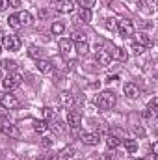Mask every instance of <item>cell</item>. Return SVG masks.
<instances>
[{"label":"cell","mask_w":158,"mask_h":160,"mask_svg":"<svg viewBox=\"0 0 158 160\" xmlns=\"http://www.w3.org/2000/svg\"><path fill=\"white\" fill-rule=\"evenodd\" d=\"M17 19H19V22H21V26H30V24H32V15H30V11H19V13H17Z\"/></svg>","instance_id":"cell-15"},{"label":"cell","mask_w":158,"mask_h":160,"mask_svg":"<svg viewBox=\"0 0 158 160\" xmlns=\"http://www.w3.org/2000/svg\"><path fill=\"white\" fill-rule=\"evenodd\" d=\"M21 82H22V75H19V73H9L6 78L2 80V88L6 89V91H13L17 86H21Z\"/></svg>","instance_id":"cell-2"},{"label":"cell","mask_w":158,"mask_h":160,"mask_svg":"<svg viewBox=\"0 0 158 160\" xmlns=\"http://www.w3.org/2000/svg\"><path fill=\"white\" fill-rule=\"evenodd\" d=\"M28 56H30V58H36V60H39L41 50L37 48V47H30V48H28Z\"/></svg>","instance_id":"cell-30"},{"label":"cell","mask_w":158,"mask_h":160,"mask_svg":"<svg viewBox=\"0 0 158 160\" xmlns=\"http://www.w3.org/2000/svg\"><path fill=\"white\" fill-rule=\"evenodd\" d=\"M110 2H112V0H102V4H110Z\"/></svg>","instance_id":"cell-42"},{"label":"cell","mask_w":158,"mask_h":160,"mask_svg":"<svg viewBox=\"0 0 158 160\" xmlns=\"http://www.w3.org/2000/svg\"><path fill=\"white\" fill-rule=\"evenodd\" d=\"M50 32H52L54 36H62V34L65 32V24H63V22H54L52 28H50Z\"/></svg>","instance_id":"cell-23"},{"label":"cell","mask_w":158,"mask_h":160,"mask_svg":"<svg viewBox=\"0 0 158 160\" xmlns=\"http://www.w3.org/2000/svg\"><path fill=\"white\" fill-rule=\"evenodd\" d=\"M7 6H9V4H7V0H0V13H2Z\"/></svg>","instance_id":"cell-37"},{"label":"cell","mask_w":158,"mask_h":160,"mask_svg":"<svg viewBox=\"0 0 158 160\" xmlns=\"http://www.w3.org/2000/svg\"><path fill=\"white\" fill-rule=\"evenodd\" d=\"M7 4H9L11 8H19V6H21V0H7Z\"/></svg>","instance_id":"cell-36"},{"label":"cell","mask_w":158,"mask_h":160,"mask_svg":"<svg viewBox=\"0 0 158 160\" xmlns=\"http://www.w3.org/2000/svg\"><path fill=\"white\" fill-rule=\"evenodd\" d=\"M0 104L6 108V110H13V108H19V99L11 93H2L0 91Z\"/></svg>","instance_id":"cell-4"},{"label":"cell","mask_w":158,"mask_h":160,"mask_svg":"<svg viewBox=\"0 0 158 160\" xmlns=\"http://www.w3.org/2000/svg\"><path fill=\"white\" fill-rule=\"evenodd\" d=\"M117 32L123 38H130V36H134V24L128 19H123L117 22Z\"/></svg>","instance_id":"cell-5"},{"label":"cell","mask_w":158,"mask_h":160,"mask_svg":"<svg viewBox=\"0 0 158 160\" xmlns=\"http://www.w3.org/2000/svg\"><path fill=\"white\" fill-rule=\"evenodd\" d=\"M99 140H101V136L97 132H86V134H82V142L86 145H99Z\"/></svg>","instance_id":"cell-12"},{"label":"cell","mask_w":158,"mask_h":160,"mask_svg":"<svg viewBox=\"0 0 158 160\" xmlns=\"http://www.w3.org/2000/svg\"><path fill=\"white\" fill-rule=\"evenodd\" d=\"M97 62L102 65V67H106V65H110V62H112V58H110V54H108V50H102V48H99L97 50Z\"/></svg>","instance_id":"cell-13"},{"label":"cell","mask_w":158,"mask_h":160,"mask_svg":"<svg viewBox=\"0 0 158 160\" xmlns=\"http://www.w3.org/2000/svg\"><path fill=\"white\" fill-rule=\"evenodd\" d=\"M136 134H138V136H145V128H140V127H136Z\"/></svg>","instance_id":"cell-39"},{"label":"cell","mask_w":158,"mask_h":160,"mask_svg":"<svg viewBox=\"0 0 158 160\" xmlns=\"http://www.w3.org/2000/svg\"><path fill=\"white\" fill-rule=\"evenodd\" d=\"M104 26H106V30H110V32H117V21H116V19H106V21H104Z\"/></svg>","instance_id":"cell-27"},{"label":"cell","mask_w":158,"mask_h":160,"mask_svg":"<svg viewBox=\"0 0 158 160\" xmlns=\"http://www.w3.org/2000/svg\"><path fill=\"white\" fill-rule=\"evenodd\" d=\"M47 15H48V11H47V9H41V11H39V19H45Z\"/></svg>","instance_id":"cell-41"},{"label":"cell","mask_w":158,"mask_h":160,"mask_svg":"<svg viewBox=\"0 0 158 160\" xmlns=\"http://www.w3.org/2000/svg\"><path fill=\"white\" fill-rule=\"evenodd\" d=\"M143 160H158V157H156V155H153V153H149V155H147Z\"/></svg>","instance_id":"cell-40"},{"label":"cell","mask_w":158,"mask_h":160,"mask_svg":"<svg viewBox=\"0 0 158 160\" xmlns=\"http://www.w3.org/2000/svg\"><path fill=\"white\" fill-rule=\"evenodd\" d=\"M77 2H78L80 8H84V9H91L97 4V0H77Z\"/></svg>","instance_id":"cell-28"},{"label":"cell","mask_w":158,"mask_h":160,"mask_svg":"<svg viewBox=\"0 0 158 160\" xmlns=\"http://www.w3.org/2000/svg\"><path fill=\"white\" fill-rule=\"evenodd\" d=\"M116 102H117V97H116V93H112V91H102V93L97 97V106H99L101 110H110V108L116 106Z\"/></svg>","instance_id":"cell-1"},{"label":"cell","mask_w":158,"mask_h":160,"mask_svg":"<svg viewBox=\"0 0 158 160\" xmlns=\"http://www.w3.org/2000/svg\"><path fill=\"white\" fill-rule=\"evenodd\" d=\"M75 157V149H63L60 153V160H67V158H73Z\"/></svg>","instance_id":"cell-29"},{"label":"cell","mask_w":158,"mask_h":160,"mask_svg":"<svg viewBox=\"0 0 158 160\" xmlns=\"http://www.w3.org/2000/svg\"><path fill=\"white\" fill-rule=\"evenodd\" d=\"M48 128H52V130H56V132H63V130H65V125H63L62 121L58 119V118H54V119L50 121Z\"/></svg>","instance_id":"cell-20"},{"label":"cell","mask_w":158,"mask_h":160,"mask_svg":"<svg viewBox=\"0 0 158 160\" xmlns=\"http://www.w3.org/2000/svg\"><path fill=\"white\" fill-rule=\"evenodd\" d=\"M138 43H140L143 48H151V47H153V39H151L147 34H140V36H138Z\"/></svg>","instance_id":"cell-18"},{"label":"cell","mask_w":158,"mask_h":160,"mask_svg":"<svg viewBox=\"0 0 158 160\" xmlns=\"http://www.w3.org/2000/svg\"><path fill=\"white\" fill-rule=\"evenodd\" d=\"M80 123H82V118H80L78 112H75V110H73V112H69V114H67V125H69L71 128H75V130H77V128L80 127Z\"/></svg>","instance_id":"cell-11"},{"label":"cell","mask_w":158,"mask_h":160,"mask_svg":"<svg viewBox=\"0 0 158 160\" xmlns=\"http://www.w3.org/2000/svg\"><path fill=\"white\" fill-rule=\"evenodd\" d=\"M125 149H126L130 155H134V153L138 151V143H136L134 140H126V142H125Z\"/></svg>","instance_id":"cell-25"},{"label":"cell","mask_w":158,"mask_h":160,"mask_svg":"<svg viewBox=\"0 0 158 160\" xmlns=\"http://www.w3.org/2000/svg\"><path fill=\"white\" fill-rule=\"evenodd\" d=\"M151 153H153V155H156V153H158V143H156V142L151 145Z\"/></svg>","instance_id":"cell-38"},{"label":"cell","mask_w":158,"mask_h":160,"mask_svg":"<svg viewBox=\"0 0 158 160\" xmlns=\"http://www.w3.org/2000/svg\"><path fill=\"white\" fill-rule=\"evenodd\" d=\"M37 69H39L43 75H50L52 73V63L48 62V60H37Z\"/></svg>","instance_id":"cell-16"},{"label":"cell","mask_w":158,"mask_h":160,"mask_svg":"<svg viewBox=\"0 0 158 160\" xmlns=\"http://www.w3.org/2000/svg\"><path fill=\"white\" fill-rule=\"evenodd\" d=\"M78 19L82 21V22H91V19H93V15H91V9H84V8H80Z\"/></svg>","instance_id":"cell-19"},{"label":"cell","mask_w":158,"mask_h":160,"mask_svg":"<svg viewBox=\"0 0 158 160\" xmlns=\"http://www.w3.org/2000/svg\"><path fill=\"white\" fill-rule=\"evenodd\" d=\"M54 8H56L58 13H71V11L75 9V6H73L71 0H58V2L54 4Z\"/></svg>","instance_id":"cell-7"},{"label":"cell","mask_w":158,"mask_h":160,"mask_svg":"<svg viewBox=\"0 0 158 160\" xmlns=\"http://www.w3.org/2000/svg\"><path fill=\"white\" fill-rule=\"evenodd\" d=\"M0 132H2V134H6L7 138H19V136H21V132H19L17 125L9 123L7 119H0Z\"/></svg>","instance_id":"cell-3"},{"label":"cell","mask_w":158,"mask_h":160,"mask_svg":"<svg viewBox=\"0 0 158 160\" xmlns=\"http://www.w3.org/2000/svg\"><path fill=\"white\" fill-rule=\"evenodd\" d=\"M130 50H132V54H136V56H140V54H143V50H145V48H143V47H141L140 43H134V45L130 47Z\"/></svg>","instance_id":"cell-31"},{"label":"cell","mask_w":158,"mask_h":160,"mask_svg":"<svg viewBox=\"0 0 158 160\" xmlns=\"http://www.w3.org/2000/svg\"><path fill=\"white\" fill-rule=\"evenodd\" d=\"M2 45H4V48H7V50H19L21 48V39L17 38V36H6L4 39H2Z\"/></svg>","instance_id":"cell-6"},{"label":"cell","mask_w":158,"mask_h":160,"mask_svg":"<svg viewBox=\"0 0 158 160\" xmlns=\"http://www.w3.org/2000/svg\"><path fill=\"white\" fill-rule=\"evenodd\" d=\"M136 160H143V158H136Z\"/></svg>","instance_id":"cell-44"},{"label":"cell","mask_w":158,"mask_h":160,"mask_svg":"<svg viewBox=\"0 0 158 160\" xmlns=\"http://www.w3.org/2000/svg\"><path fill=\"white\" fill-rule=\"evenodd\" d=\"M123 89H125V95L130 97V99H138L140 97V88L136 84H132V82H126Z\"/></svg>","instance_id":"cell-10"},{"label":"cell","mask_w":158,"mask_h":160,"mask_svg":"<svg viewBox=\"0 0 158 160\" xmlns=\"http://www.w3.org/2000/svg\"><path fill=\"white\" fill-rule=\"evenodd\" d=\"M0 36H2V30H0Z\"/></svg>","instance_id":"cell-45"},{"label":"cell","mask_w":158,"mask_h":160,"mask_svg":"<svg viewBox=\"0 0 158 160\" xmlns=\"http://www.w3.org/2000/svg\"><path fill=\"white\" fill-rule=\"evenodd\" d=\"M60 52L63 54V56H69L71 52H73V48H75V43L71 39H67V38H63V39H60Z\"/></svg>","instance_id":"cell-9"},{"label":"cell","mask_w":158,"mask_h":160,"mask_svg":"<svg viewBox=\"0 0 158 160\" xmlns=\"http://www.w3.org/2000/svg\"><path fill=\"white\" fill-rule=\"evenodd\" d=\"M0 54H2V45H0Z\"/></svg>","instance_id":"cell-43"},{"label":"cell","mask_w":158,"mask_h":160,"mask_svg":"<svg viewBox=\"0 0 158 160\" xmlns=\"http://www.w3.org/2000/svg\"><path fill=\"white\" fill-rule=\"evenodd\" d=\"M58 102H60V106H62V108L71 110V108H73V104H75V99H73V95H69V93H62V95L58 97Z\"/></svg>","instance_id":"cell-8"},{"label":"cell","mask_w":158,"mask_h":160,"mask_svg":"<svg viewBox=\"0 0 158 160\" xmlns=\"http://www.w3.org/2000/svg\"><path fill=\"white\" fill-rule=\"evenodd\" d=\"M75 50L78 52V54H87V50H89V45H87V41H80L75 45Z\"/></svg>","instance_id":"cell-24"},{"label":"cell","mask_w":158,"mask_h":160,"mask_svg":"<svg viewBox=\"0 0 158 160\" xmlns=\"http://www.w3.org/2000/svg\"><path fill=\"white\" fill-rule=\"evenodd\" d=\"M43 116H45V119H54L56 118V112L52 110V108H43Z\"/></svg>","instance_id":"cell-32"},{"label":"cell","mask_w":158,"mask_h":160,"mask_svg":"<svg viewBox=\"0 0 158 160\" xmlns=\"http://www.w3.org/2000/svg\"><path fill=\"white\" fill-rule=\"evenodd\" d=\"M69 39H71V41H77V43H80V41H86V34H82V32H75Z\"/></svg>","instance_id":"cell-33"},{"label":"cell","mask_w":158,"mask_h":160,"mask_svg":"<svg viewBox=\"0 0 158 160\" xmlns=\"http://www.w3.org/2000/svg\"><path fill=\"white\" fill-rule=\"evenodd\" d=\"M147 108H151V110H156V108H158V99H156V97H153V99H151V102L147 104ZM156 112H158V110H156Z\"/></svg>","instance_id":"cell-35"},{"label":"cell","mask_w":158,"mask_h":160,"mask_svg":"<svg viewBox=\"0 0 158 160\" xmlns=\"http://www.w3.org/2000/svg\"><path fill=\"white\" fill-rule=\"evenodd\" d=\"M7 24H9L13 30H19V28H21V22H19L17 15H9V17H7Z\"/></svg>","instance_id":"cell-26"},{"label":"cell","mask_w":158,"mask_h":160,"mask_svg":"<svg viewBox=\"0 0 158 160\" xmlns=\"http://www.w3.org/2000/svg\"><path fill=\"white\" fill-rule=\"evenodd\" d=\"M2 69H6V71H9V73H13L15 69H17V62L15 60H2Z\"/></svg>","instance_id":"cell-21"},{"label":"cell","mask_w":158,"mask_h":160,"mask_svg":"<svg viewBox=\"0 0 158 160\" xmlns=\"http://www.w3.org/2000/svg\"><path fill=\"white\" fill-rule=\"evenodd\" d=\"M108 54H110V58H114V60H126V52L121 48V47H110V50H108Z\"/></svg>","instance_id":"cell-14"},{"label":"cell","mask_w":158,"mask_h":160,"mask_svg":"<svg viewBox=\"0 0 158 160\" xmlns=\"http://www.w3.org/2000/svg\"><path fill=\"white\" fill-rule=\"evenodd\" d=\"M104 160H119L117 153H116V149H114V151H112V149H110V151H108V153H106V157H104Z\"/></svg>","instance_id":"cell-34"},{"label":"cell","mask_w":158,"mask_h":160,"mask_svg":"<svg viewBox=\"0 0 158 160\" xmlns=\"http://www.w3.org/2000/svg\"><path fill=\"white\" fill-rule=\"evenodd\" d=\"M106 145L110 149H117L119 145H121V138H117L116 134H108L106 136Z\"/></svg>","instance_id":"cell-17"},{"label":"cell","mask_w":158,"mask_h":160,"mask_svg":"<svg viewBox=\"0 0 158 160\" xmlns=\"http://www.w3.org/2000/svg\"><path fill=\"white\" fill-rule=\"evenodd\" d=\"M34 130H36V132H39V134L47 132V130H48V123H47L45 119L36 121V123H34Z\"/></svg>","instance_id":"cell-22"}]
</instances>
